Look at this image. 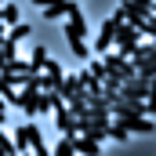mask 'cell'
<instances>
[{
	"instance_id": "8992f818",
	"label": "cell",
	"mask_w": 156,
	"mask_h": 156,
	"mask_svg": "<svg viewBox=\"0 0 156 156\" xmlns=\"http://www.w3.org/2000/svg\"><path fill=\"white\" fill-rule=\"evenodd\" d=\"M51 113H55V123H58V131H62V134H76V116L66 109V102H58Z\"/></svg>"
},
{
	"instance_id": "2e32d148",
	"label": "cell",
	"mask_w": 156,
	"mask_h": 156,
	"mask_svg": "<svg viewBox=\"0 0 156 156\" xmlns=\"http://www.w3.org/2000/svg\"><path fill=\"white\" fill-rule=\"evenodd\" d=\"M123 4H131V7H138V11H145V15H153V0H123Z\"/></svg>"
},
{
	"instance_id": "5b68a950",
	"label": "cell",
	"mask_w": 156,
	"mask_h": 156,
	"mask_svg": "<svg viewBox=\"0 0 156 156\" xmlns=\"http://www.w3.org/2000/svg\"><path fill=\"white\" fill-rule=\"evenodd\" d=\"M37 87H29V83H22V91H18V94H15V105H18V109H22V113H26V116H37Z\"/></svg>"
},
{
	"instance_id": "ac0fdd59",
	"label": "cell",
	"mask_w": 156,
	"mask_h": 156,
	"mask_svg": "<svg viewBox=\"0 0 156 156\" xmlns=\"http://www.w3.org/2000/svg\"><path fill=\"white\" fill-rule=\"evenodd\" d=\"M0 7H4V0H0Z\"/></svg>"
},
{
	"instance_id": "ba28073f",
	"label": "cell",
	"mask_w": 156,
	"mask_h": 156,
	"mask_svg": "<svg viewBox=\"0 0 156 156\" xmlns=\"http://www.w3.org/2000/svg\"><path fill=\"white\" fill-rule=\"evenodd\" d=\"M0 22H4V26H15V22H18V4H15V0H4V7H0Z\"/></svg>"
},
{
	"instance_id": "9c48e42d",
	"label": "cell",
	"mask_w": 156,
	"mask_h": 156,
	"mask_svg": "<svg viewBox=\"0 0 156 156\" xmlns=\"http://www.w3.org/2000/svg\"><path fill=\"white\" fill-rule=\"evenodd\" d=\"M11 145H15V149H18V153H29V123H26V127H18V131H15V138H11Z\"/></svg>"
},
{
	"instance_id": "6da1fadb",
	"label": "cell",
	"mask_w": 156,
	"mask_h": 156,
	"mask_svg": "<svg viewBox=\"0 0 156 156\" xmlns=\"http://www.w3.org/2000/svg\"><path fill=\"white\" fill-rule=\"evenodd\" d=\"M153 94V80H142V76H131L116 87V98L120 102H145Z\"/></svg>"
},
{
	"instance_id": "7a4b0ae2",
	"label": "cell",
	"mask_w": 156,
	"mask_h": 156,
	"mask_svg": "<svg viewBox=\"0 0 156 156\" xmlns=\"http://www.w3.org/2000/svg\"><path fill=\"white\" fill-rule=\"evenodd\" d=\"M138 40H142V33H138L131 22H120L116 33H113V47H109V51H116V55H123V58H127V55L138 47Z\"/></svg>"
},
{
	"instance_id": "3957f363",
	"label": "cell",
	"mask_w": 156,
	"mask_h": 156,
	"mask_svg": "<svg viewBox=\"0 0 156 156\" xmlns=\"http://www.w3.org/2000/svg\"><path fill=\"white\" fill-rule=\"evenodd\" d=\"M120 22H123V11H113V15H109V18H105V22H102V29H98V40H94V47H91V51H98V55H105V51H109V47H113V33H116V26Z\"/></svg>"
},
{
	"instance_id": "8fae6325",
	"label": "cell",
	"mask_w": 156,
	"mask_h": 156,
	"mask_svg": "<svg viewBox=\"0 0 156 156\" xmlns=\"http://www.w3.org/2000/svg\"><path fill=\"white\" fill-rule=\"evenodd\" d=\"M44 62H47V47H33V55H29V69H33V73H44Z\"/></svg>"
},
{
	"instance_id": "e0dca14e",
	"label": "cell",
	"mask_w": 156,
	"mask_h": 156,
	"mask_svg": "<svg viewBox=\"0 0 156 156\" xmlns=\"http://www.w3.org/2000/svg\"><path fill=\"white\" fill-rule=\"evenodd\" d=\"M91 73H94V76H98V80L105 76V66H102V58H98V62H91Z\"/></svg>"
},
{
	"instance_id": "5bb4252c",
	"label": "cell",
	"mask_w": 156,
	"mask_h": 156,
	"mask_svg": "<svg viewBox=\"0 0 156 156\" xmlns=\"http://www.w3.org/2000/svg\"><path fill=\"white\" fill-rule=\"evenodd\" d=\"M105 134H109V138H116V142H127V138H131V131H123V127L113 123V120H109V131H105Z\"/></svg>"
},
{
	"instance_id": "277c9868",
	"label": "cell",
	"mask_w": 156,
	"mask_h": 156,
	"mask_svg": "<svg viewBox=\"0 0 156 156\" xmlns=\"http://www.w3.org/2000/svg\"><path fill=\"white\" fill-rule=\"evenodd\" d=\"M87 37V22H83V11H69V15H66V40H69V44H73V40H83Z\"/></svg>"
},
{
	"instance_id": "30bf717a",
	"label": "cell",
	"mask_w": 156,
	"mask_h": 156,
	"mask_svg": "<svg viewBox=\"0 0 156 156\" xmlns=\"http://www.w3.org/2000/svg\"><path fill=\"white\" fill-rule=\"evenodd\" d=\"M29 33H33V29H29L26 22H15V26H11V33H4V37L11 40V44H22V40L29 37Z\"/></svg>"
},
{
	"instance_id": "52a82bcc",
	"label": "cell",
	"mask_w": 156,
	"mask_h": 156,
	"mask_svg": "<svg viewBox=\"0 0 156 156\" xmlns=\"http://www.w3.org/2000/svg\"><path fill=\"white\" fill-rule=\"evenodd\" d=\"M73 149L80 156H98L102 153V142H94V138H87V134H73Z\"/></svg>"
},
{
	"instance_id": "9a60e30c",
	"label": "cell",
	"mask_w": 156,
	"mask_h": 156,
	"mask_svg": "<svg viewBox=\"0 0 156 156\" xmlns=\"http://www.w3.org/2000/svg\"><path fill=\"white\" fill-rule=\"evenodd\" d=\"M69 47H73V55H76V58H91V47H87V40H73Z\"/></svg>"
},
{
	"instance_id": "7c38bea8",
	"label": "cell",
	"mask_w": 156,
	"mask_h": 156,
	"mask_svg": "<svg viewBox=\"0 0 156 156\" xmlns=\"http://www.w3.org/2000/svg\"><path fill=\"white\" fill-rule=\"evenodd\" d=\"M51 156H76V149H73V134H62V142L51 149Z\"/></svg>"
},
{
	"instance_id": "4fadbf2b",
	"label": "cell",
	"mask_w": 156,
	"mask_h": 156,
	"mask_svg": "<svg viewBox=\"0 0 156 156\" xmlns=\"http://www.w3.org/2000/svg\"><path fill=\"white\" fill-rule=\"evenodd\" d=\"M44 11V18L51 22V18H66V0H58V4H47V7H40Z\"/></svg>"
}]
</instances>
